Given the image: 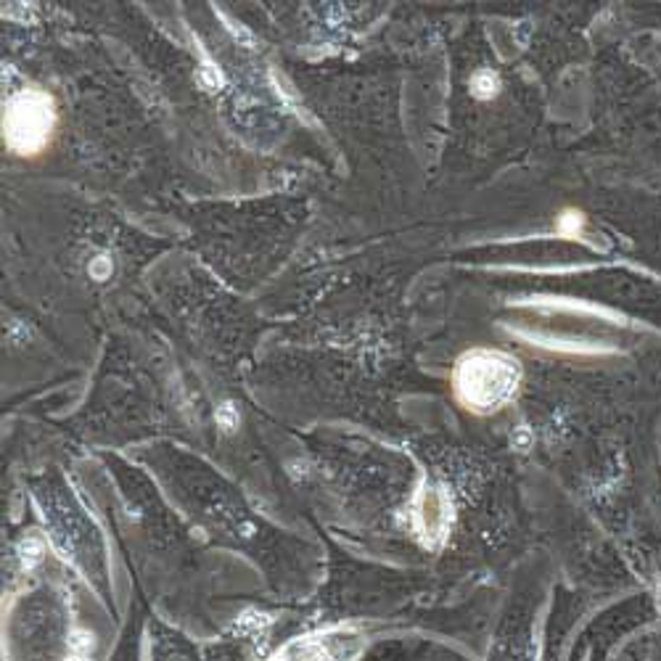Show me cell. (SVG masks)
Returning <instances> with one entry per match:
<instances>
[{"mask_svg":"<svg viewBox=\"0 0 661 661\" xmlns=\"http://www.w3.org/2000/svg\"><path fill=\"white\" fill-rule=\"evenodd\" d=\"M56 128L54 98L40 87H24L3 111V138L11 151L35 156L48 149Z\"/></svg>","mask_w":661,"mask_h":661,"instance_id":"2","label":"cell"},{"mask_svg":"<svg viewBox=\"0 0 661 661\" xmlns=\"http://www.w3.org/2000/svg\"><path fill=\"white\" fill-rule=\"evenodd\" d=\"M456 392L469 411L493 413L514 400L521 381L519 361L497 350H471L456 365Z\"/></svg>","mask_w":661,"mask_h":661,"instance_id":"1","label":"cell"}]
</instances>
